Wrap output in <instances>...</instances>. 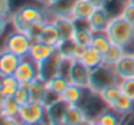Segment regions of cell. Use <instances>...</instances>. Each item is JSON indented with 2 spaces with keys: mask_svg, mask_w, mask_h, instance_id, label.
Masks as SVG:
<instances>
[{
  "mask_svg": "<svg viewBox=\"0 0 134 125\" xmlns=\"http://www.w3.org/2000/svg\"><path fill=\"white\" fill-rule=\"evenodd\" d=\"M92 125H99V124H96V122H93V124H92Z\"/></svg>",
  "mask_w": 134,
  "mask_h": 125,
  "instance_id": "44",
  "label": "cell"
},
{
  "mask_svg": "<svg viewBox=\"0 0 134 125\" xmlns=\"http://www.w3.org/2000/svg\"><path fill=\"white\" fill-rule=\"evenodd\" d=\"M20 104L13 96H4L0 100V115L7 117H19Z\"/></svg>",
  "mask_w": 134,
  "mask_h": 125,
  "instance_id": "19",
  "label": "cell"
},
{
  "mask_svg": "<svg viewBox=\"0 0 134 125\" xmlns=\"http://www.w3.org/2000/svg\"><path fill=\"white\" fill-rule=\"evenodd\" d=\"M92 38H93V32L91 29H75L72 34V41L82 47L91 45Z\"/></svg>",
  "mask_w": 134,
  "mask_h": 125,
  "instance_id": "30",
  "label": "cell"
},
{
  "mask_svg": "<svg viewBox=\"0 0 134 125\" xmlns=\"http://www.w3.org/2000/svg\"><path fill=\"white\" fill-rule=\"evenodd\" d=\"M105 33L112 41V44L125 46L129 41L134 38V26L122 16H117L110 19Z\"/></svg>",
  "mask_w": 134,
  "mask_h": 125,
  "instance_id": "2",
  "label": "cell"
},
{
  "mask_svg": "<svg viewBox=\"0 0 134 125\" xmlns=\"http://www.w3.org/2000/svg\"><path fill=\"white\" fill-rule=\"evenodd\" d=\"M53 24L58 29L62 40L72 38V34L75 32V25H74V21L70 16H57L54 19Z\"/></svg>",
  "mask_w": 134,
  "mask_h": 125,
  "instance_id": "16",
  "label": "cell"
},
{
  "mask_svg": "<svg viewBox=\"0 0 134 125\" xmlns=\"http://www.w3.org/2000/svg\"><path fill=\"white\" fill-rule=\"evenodd\" d=\"M121 82L120 77L117 75V73L114 71V69L112 66H107V65H100L99 67L91 70V77H90V84L88 88L92 92H101L104 88L113 86V84H118Z\"/></svg>",
  "mask_w": 134,
  "mask_h": 125,
  "instance_id": "1",
  "label": "cell"
},
{
  "mask_svg": "<svg viewBox=\"0 0 134 125\" xmlns=\"http://www.w3.org/2000/svg\"><path fill=\"white\" fill-rule=\"evenodd\" d=\"M121 16L134 26V7H131V6L127 4V6L125 7V9L122 11V15H121Z\"/></svg>",
  "mask_w": 134,
  "mask_h": 125,
  "instance_id": "35",
  "label": "cell"
},
{
  "mask_svg": "<svg viewBox=\"0 0 134 125\" xmlns=\"http://www.w3.org/2000/svg\"><path fill=\"white\" fill-rule=\"evenodd\" d=\"M46 82L37 78L29 84V92H30V101H40L42 103L43 96L46 94Z\"/></svg>",
  "mask_w": 134,
  "mask_h": 125,
  "instance_id": "26",
  "label": "cell"
},
{
  "mask_svg": "<svg viewBox=\"0 0 134 125\" xmlns=\"http://www.w3.org/2000/svg\"><path fill=\"white\" fill-rule=\"evenodd\" d=\"M90 88H83L80 86H76L74 83H69V86L66 87V90L62 92L60 99L64 100L67 104L70 105H82L83 100L88 95Z\"/></svg>",
  "mask_w": 134,
  "mask_h": 125,
  "instance_id": "9",
  "label": "cell"
},
{
  "mask_svg": "<svg viewBox=\"0 0 134 125\" xmlns=\"http://www.w3.org/2000/svg\"><path fill=\"white\" fill-rule=\"evenodd\" d=\"M60 59H62V55L57 51H54V54L47 58L45 62H42V63L38 65V78L42 79V80H49L50 78L55 77L58 74V67H59V63H60Z\"/></svg>",
  "mask_w": 134,
  "mask_h": 125,
  "instance_id": "10",
  "label": "cell"
},
{
  "mask_svg": "<svg viewBox=\"0 0 134 125\" xmlns=\"http://www.w3.org/2000/svg\"><path fill=\"white\" fill-rule=\"evenodd\" d=\"M0 125H24L19 117H7L2 116V124Z\"/></svg>",
  "mask_w": 134,
  "mask_h": 125,
  "instance_id": "36",
  "label": "cell"
},
{
  "mask_svg": "<svg viewBox=\"0 0 134 125\" xmlns=\"http://www.w3.org/2000/svg\"><path fill=\"white\" fill-rule=\"evenodd\" d=\"M55 51V47L53 46H49L41 41H37V42H32V46H30V51H29V57L36 62V63H42L45 62L47 58H50Z\"/></svg>",
  "mask_w": 134,
  "mask_h": 125,
  "instance_id": "13",
  "label": "cell"
},
{
  "mask_svg": "<svg viewBox=\"0 0 134 125\" xmlns=\"http://www.w3.org/2000/svg\"><path fill=\"white\" fill-rule=\"evenodd\" d=\"M125 117H126V116L120 115L118 112L113 111V109L109 107V108H107V109L97 117V120H96L95 122L99 124V125H122Z\"/></svg>",
  "mask_w": 134,
  "mask_h": 125,
  "instance_id": "21",
  "label": "cell"
},
{
  "mask_svg": "<svg viewBox=\"0 0 134 125\" xmlns=\"http://www.w3.org/2000/svg\"><path fill=\"white\" fill-rule=\"evenodd\" d=\"M103 59H104V54L96 47H93L92 45L86 46L79 57V61L90 70H93L100 65H103Z\"/></svg>",
  "mask_w": 134,
  "mask_h": 125,
  "instance_id": "12",
  "label": "cell"
},
{
  "mask_svg": "<svg viewBox=\"0 0 134 125\" xmlns=\"http://www.w3.org/2000/svg\"><path fill=\"white\" fill-rule=\"evenodd\" d=\"M67 107H69V104L62 99L47 105L46 107V121L49 122V125H62Z\"/></svg>",
  "mask_w": 134,
  "mask_h": 125,
  "instance_id": "11",
  "label": "cell"
},
{
  "mask_svg": "<svg viewBox=\"0 0 134 125\" xmlns=\"http://www.w3.org/2000/svg\"><path fill=\"white\" fill-rule=\"evenodd\" d=\"M126 6H127V0H105V4L103 8L109 15V17L113 19L121 16Z\"/></svg>",
  "mask_w": 134,
  "mask_h": 125,
  "instance_id": "27",
  "label": "cell"
},
{
  "mask_svg": "<svg viewBox=\"0 0 134 125\" xmlns=\"http://www.w3.org/2000/svg\"><path fill=\"white\" fill-rule=\"evenodd\" d=\"M120 87L122 90V94H125L134 101V77L127 78V79H121Z\"/></svg>",
  "mask_w": 134,
  "mask_h": 125,
  "instance_id": "34",
  "label": "cell"
},
{
  "mask_svg": "<svg viewBox=\"0 0 134 125\" xmlns=\"http://www.w3.org/2000/svg\"><path fill=\"white\" fill-rule=\"evenodd\" d=\"M91 45L93 47H96L97 50H100L103 54H105L109 50V47L112 46V41L109 40V37L107 36L105 32H96V33H93Z\"/></svg>",
  "mask_w": 134,
  "mask_h": 125,
  "instance_id": "29",
  "label": "cell"
},
{
  "mask_svg": "<svg viewBox=\"0 0 134 125\" xmlns=\"http://www.w3.org/2000/svg\"><path fill=\"white\" fill-rule=\"evenodd\" d=\"M88 21H90V25H91V30L93 33H96V32H105L108 25H109L110 17L105 12L104 8H96L92 12V15L90 16Z\"/></svg>",
  "mask_w": 134,
  "mask_h": 125,
  "instance_id": "15",
  "label": "cell"
},
{
  "mask_svg": "<svg viewBox=\"0 0 134 125\" xmlns=\"http://www.w3.org/2000/svg\"><path fill=\"white\" fill-rule=\"evenodd\" d=\"M75 0H59L55 4L46 7L54 16H70Z\"/></svg>",
  "mask_w": 134,
  "mask_h": 125,
  "instance_id": "25",
  "label": "cell"
},
{
  "mask_svg": "<svg viewBox=\"0 0 134 125\" xmlns=\"http://www.w3.org/2000/svg\"><path fill=\"white\" fill-rule=\"evenodd\" d=\"M110 108L122 116H127L129 113H131L134 111V101L129 96H126L125 94H121L117 97V100L110 105Z\"/></svg>",
  "mask_w": 134,
  "mask_h": 125,
  "instance_id": "23",
  "label": "cell"
},
{
  "mask_svg": "<svg viewBox=\"0 0 134 125\" xmlns=\"http://www.w3.org/2000/svg\"><path fill=\"white\" fill-rule=\"evenodd\" d=\"M121 94H122V90H121V87H120V83H118V84L109 86V87L104 88L101 92H99V95L101 96V99H103L109 107L117 100V97H118Z\"/></svg>",
  "mask_w": 134,
  "mask_h": 125,
  "instance_id": "31",
  "label": "cell"
},
{
  "mask_svg": "<svg viewBox=\"0 0 134 125\" xmlns=\"http://www.w3.org/2000/svg\"><path fill=\"white\" fill-rule=\"evenodd\" d=\"M96 8L88 2V0H75V4L72 7L71 19H90L92 12Z\"/></svg>",
  "mask_w": 134,
  "mask_h": 125,
  "instance_id": "20",
  "label": "cell"
},
{
  "mask_svg": "<svg viewBox=\"0 0 134 125\" xmlns=\"http://www.w3.org/2000/svg\"><path fill=\"white\" fill-rule=\"evenodd\" d=\"M88 2L95 7V8H103L105 4V0H88Z\"/></svg>",
  "mask_w": 134,
  "mask_h": 125,
  "instance_id": "38",
  "label": "cell"
},
{
  "mask_svg": "<svg viewBox=\"0 0 134 125\" xmlns=\"http://www.w3.org/2000/svg\"><path fill=\"white\" fill-rule=\"evenodd\" d=\"M23 58L11 53L8 50H2L0 53V77L15 75L16 70L19 69Z\"/></svg>",
  "mask_w": 134,
  "mask_h": 125,
  "instance_id": "8",
  "label": "cell"
},
{
  "mask_svg": "<svg viewBox=\"0 0 134 125\" xmlns=\"http://www.w3.org/2000/svg\"><path fill=\"white\" fill-rule=\"evenodd\" d=\"M127 4L131 6V7H134V0H127Z\"/></svg>",
  "mask_w": 134,
  "mask_h": 125,
  "instance_id": "41",
  "label": "cell"
},
{
  "mask_svg": "<svg viewBox=\"0 0 134 125\" xmlns=\"http://www.w3.org/2000/svg\"><path fill=\"white\" fill-rule=\"evenodd\" d=\"M114 71L120 77V79H127L134 77V55L124 54L122 58L113 66Z\"/></svg>",
  "mask_w": 134,
  "mask_h": 125,
  "instance_id": "14",
  "label": "cell"
},
{
  "mask_svg": "<svg viewBox=\"0 0 134 125\" xmlns=\"http://www.w3.org/2000/svg\"><path fill=\"white\" fill-rule=\"evenodd\" d=\"M93 122H95V121H91V120H88V118H87V120H84V121H83L82 124H79V125H92Z\"/></svg>",
  "mask_w": 134,
  "mask_h": 125,
  "instance_id": "40",
  "label": "cell"
},
{
  "mask_svg": "<svg viewBox=\"0 0 134 125\" xmlns=\"http://www.w3.org/2000/svg\"><path fill=\"white\" fill-rule=\"evenodd\" d=\"M125 54L124 46L117 45V44H112V46L109 47V50L104 54V59H103V63L107 66H114L117 62L122 58V55Z\"/></svg>",
  "mask_w": 134,
  "mask_h": 125,
  "instance_id": "24",
  "label": "cell"
},
{
  "mask_svg": "<svg viewBox=\"0 0 134 125\" xmlns=\"http://www.w3.org/2000/svg\"><path fill=\"white\" fill-rule=\"evenodd\" d=\"M40 41L57 49V46L59 45V42L62 41V38H60V34H59L58 29L55 28V25L53 23H46V25H45V28L42 30V34H41Z\"/></svg>",
  "mask_w": 134,
  "mask_h": 125,
  "instance_id": "18",
  "label": "cell"
},
{
  "mask_svg": "<svg viewBox=\"0 0 134 125\" xmlns=\"http://www.w3.org/2000/svg\"><path fill=\"white\" fill-rule=\"evenodd\" d=\"M34 2H40V3H43V0H34Z\"/></svg>",
  "mask_w": 134,
  "mask_h": 125,
  "instance_id": "43",
  "label": "cell"
},
{
  "mask_svg": "<svg viewBox=\"0 0 134 125\" xmlns=\"http://www.w3.org/2000/svg\"><path fill=\"white\" fill-rule=\"evenodd\" d=\"M13 97L16 99V101H17L20 105H24V104H26L28 101H30L29 84L20 83V87H19V90L16 91V94L13 95Z\"/></svg>",
  "mask_w": 134,
  "mask_h": 125,
  "instance_id": "33",
  "label": "cell"
},
{
  "mask_svg": "<svg viewBox=\"0 0 134 125\" xmlns=\"http://www.w3.org/2000/svg\"><path fill=\"white\" fill-rule=\"evenodd\" d=\"M80 107L83 108L87 118L91 120V121H96L97 117L107 108H109V105L101 99V96L99 94H96V92H92L91 90H90L88 95L86 96V99L83 100Z\"/></svg>",
  "mask_w": 134,
  "mask_h": 125,
  "instance_id": "5",
  "label": "cell"
},
{
  "mask_svg": "<svg viewBox=\"0 0 134 125\" xmlns=\"http://www.w3.org/2000/svg\"><path fill=\"white\" fill-rule=\"evenodd\" d=\"M38 73H40L38 63H36V62L28 55V57L23 58L19 69L15 73V77L20 83L30 84L33 80H36L38 78Z\"/></svg>",
  "mask_w": 134,
  "mask_h": 125,
  "instance_id": "6",
  "label": "cell"
},
{
  "mask_svg": "<svg viewBox=\"0 0 134 125\" xmlns=\"http://www.w3.org/2000/svg\"><path fill=\"white\" fill-rule=\"evenodd\" d=\"M69 83H70V80L67 78L60 77V75H55V77L50 78L49 80H46V88L60 96L62 92L66 90V87L69 86Z\"/></svg>",
  "mask_w": 134,
  "mask_h": 125,
  "instance_id": "28",
  "label": "cell"
},
{
  "mask_svg": "<svg viewBox=\"0 0 134 125\" xmlns=\"http://www.w3.org/2000/svg\"><path fill=\"white\" fill-rule=\"evenodd\" d=\"M57 2H59V0H43V6L45 7H50V6L55 4Z\"/></svg>",
  "mask_w": 134,
  "mask_h": 125,
  "instance_id": "39",
  "label": "cell"
},
{
  "mask_svg": "<svg viewBox=\"0 0 134 125\" xmlns=\"http://www.w3.org/2000/svg\"><path fill=\"white\" fill-rule=\"evenodd\" d=\"M90 77H91V70L86 67L79 59H74L70 70V75H69L70 83L87 88L90 84Z\"/></svg>",
  "mask_w": 134,
  "mask_h": 125,
  "instance_id": "7",
  "label": "cell"
},
{
  "mask_svg": "<svg viewBox=\"0 0 134 125\" xmlns=\"http://www.w3.org/2000/svg\"><path fill=\"white\" fill-rule=\"evenodd\" d=\"M20 87V82L16 79L15 75H8V77H2L0 82V96H13L16 91Z\"/></svg>",
  "mask_w": 134,
  "mask_h": 125,
  "instance_id": "22",
  "label": "cell"
},
{
  "mask_svg": "<svg viewBox=\"0 0 134 125\" xmlns=\"http://www.w3.org/2000/svg\"><path fill=\"white\" fill-rule=\"evenodd\" d=\"M122 125H134V112L129 113V115L125 117V120H124Z\"/></svg>",
  "mask_w": 134,
  "mask_h": 125,
  "instance_id": "37",
  "label": "cell"
},
{
  "mask_svg": "<svg viewBox=\"0 0 134 125\" xmlns=\"http://www.w3.org/2000/svg\"><path fill=\"white\" fill-rule=\"evenodd\" d=\"M30 46H32V41L26 36V33L19 32L15 29L13 32L5 34V37L3 40L2 50H8V51L15 53L16 55L24 58V57L29 55Z\"/></svg>",
  "mask_w": 134,
  "mask_h": 125,
  "instance_id": "3",
  "label": "cell"
},
{
  "mask_svg": "<svg viewBox=\"0 0 134 125\" xmlns=\"http://www.w3.org/2000/svg\"><path fill=\"white\" fill-rule=\"evenodd\" d=\"M45 25H46V21H37V23H33V24L29 25V28L26 29L25 33H26V36L30 38L32 42H37V41H40Z\"/></svg>",
  "mask_w": 134,
  "mask_h": 125,
  "instance_id": "32",
  "label": "cell"
},
{
  "mask_svg": "<svg viewBox=\"0 0 134 125\" xmlns=\"http://www.w3.org/2000/svg\"><path fill=\"white\" fill-rule=\"evenodd\" d=\"M84 120H87V116L80 105H70L67 107L64 117H63V124L62 125H79Z\"/></svg>",
  "mask_w": 134,
  "mask_h": 125,
  "instance_id": "17",
  "label": "cell"
},
{
  "mask_svg": "<svg viewBox=\"0 0 134 125\" xmlns=\"http://www.w3.org/2000/svg\"><path fill=\"white\" fill-rule=\"evenodd\" d=\"M36 125H49L47 121H43V122H40V124H36Z\"/></svg>",
  "mask_w": 134,
  "mask_h": 125,
  "instance_id": "42",
  "label": "cell"
},
{
  "mask_svg": "<svg viewBox=\"0 0 134 125\" xmlns=\"http://www.w3.org/2000/svg\"><path fill=\"white\" fill-rule=\"evenodd\" d=\"M19 118L24 125H36L46 121V105L40 101H28L20 107Z\"/></svg>",
  "mask_w": 134,
  "mask_h": 125,
  "instance_id": "4",
  "label": "cell"
}]
</instances>
